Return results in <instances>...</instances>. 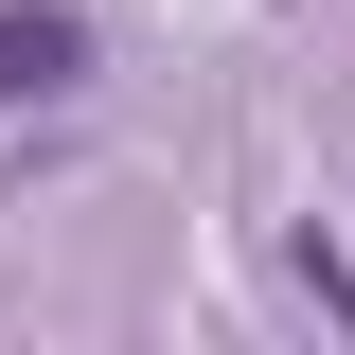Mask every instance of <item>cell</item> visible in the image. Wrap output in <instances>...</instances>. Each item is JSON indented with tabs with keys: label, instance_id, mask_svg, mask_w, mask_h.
<instances>
[{
	"label": "cell",
	"instance_id": "obj_1",
	"mask_svg": "<svg viewBox=\"0 0 355 355\" xmlns=\"http://www.w3.org/2000/svg\"><path fill=\"white\" fill-rule=\"evenodd\" d=\"M71 71H89V18H0V107H36Z\"/></svg>",
	"mask_w": 355,
	"mask_h": 355
}]
</instances>
